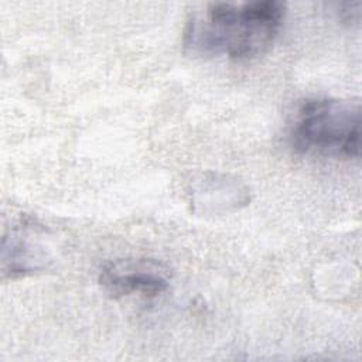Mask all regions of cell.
<instances>
[{
    "label": "cell",
    "instance_id": "obj_1",
    "mask_svg": "<svg viewBox=\"0 0 362 362\" xmlns=\"http://www.w3.org/2000/svg\"><path fill=\"white\" fill-rule=\"evenodd\" d=\"M284 16L286 4L277 0L211 3L188 18L184 47L199 57L252 59L272 47Z\"/></svg>",
    "mask_w": 362,
    "mask_h": 362
},
{
    "label": "cell",
    "instance_id": "obj_2",
    "mask_svg": "<svg viewBox=\"0 0 362 362\" xmlns=\"http://www.w3.org/2000/svg\"><path fill=\"white\" fill-rule=\"evenodd\" d=\"M291 146L304 154L358 158L361 147V106L334 98L305 100L290 129Z\"/></svg>",
    "mask_w": 362,
    "mask_h": 362
},
{
    "label": "cell",
    "instance_id": "obj_3",
    "mask_svg": "<svg viewBox=\"0 0 362 362\" xmlns=\"http://www.w3.org/2000/svg\"><path fill=\"white\" fill-rule=\"evenodd\" d=\"M168 269L153 259H120L103 267L99 283L113 297H156L168 288Z\"/></svg>",
    "mask_w": 362,
    "mask_h": 362
},
{
    "label": "cell",
    "instance_id": "obj_4",
    "mask_svg": "<svg viewBox=\"0 0 362 362\" xmlns=\"http://www.w3.org/2000/svg\"><path fill=\"white\" fill-rule=\"evenodd\" d=\"M189 204L195 214L221 215L239 211L250 201L249 188L235 177L205 173L195 178L189 188Z\"/></svg>",
    "mask_w": 362,
    "mask_h": 362
},
{
    "label": "cell",
    "instance_id": "obj_5",
    "mask_svg": "<svg viewBox=\"0 0 362 362\" xmlns=\"http://www.w3.org/2000/svg\"><path fill=\"white\" fill-rule=\"evenodd\" d=\"M42 256L40 249L21 235H11L10 242L3 240V273L11 279L25 276L41 267Z\"/></svg>",
    "mask_w": 362,
    "mask_h": 362
}]
</instances>
